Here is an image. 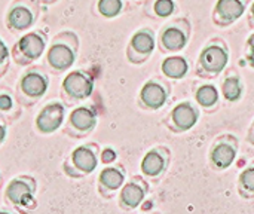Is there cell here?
<instances>
[{
    "mask_svg": "<svg viewBox=\"0 0 254 214\" xmlns=\"http://www.w3.org/2000/svg\"><path fill=\"white\" fill-rule=\"evenodd\" d=\"M222 92L228 101H238L243 95V85L241 80L235 76H231L225 79L222 85Z\"/></svg>",
    "mask_w": 254,
    "mask_h": 214,
    "instance_id": "obj_23",
    "label": "cell"
},
{
    "mask_svg": "<svg viewBox=\"0 0 254 214\" xmlns=\"http://www.w3.org/2000/svg\"><path fill=\"white\" fill-rule=\"evenodd\" d=\"M40 15L39 0H15L10 3L6 13V28L13 34H21L37 22Z\"/></svg>",
    "mask_w": 254,
    "mask_h": 214,
    "instance_id": "obj_4",
    "label": "cell"
},
{
    "mask_svg": "<svg viewBox=\"0 0 254 214\" xmlns=\"http://www.w3.org/2000/svg\"><path fill=\"white\" fill-rule=\"evenodd\" d=\"M6 134H7V121L3 116H0V146L6 140Z\"/></svg>",
    "mask_w": 254,
    "mask_h": 214,
    "instance_id": "obj_29",
    "label": "cell"
},
{
    "mask_svg": "<svg viewBox=\"0 0 254 214\" xmlns=\"http://www.w3.org/2000/svg\"><path fill=\"white\" fill-rule=\"evenodd\" d=\"M49 89V74L43 66L27 69L16 85V100L22 107H31L39 103Z\"/></svg>",
    "mask_w": 254,
    "mask_h": 214,
    "instance_id": "obj_2",
    "label": "cell"
},
{
    "mask_svg": "<svg viewBox=\"0 0 254 214\" xmlns=\"http://www.w3.org/2000/svg\"><path fill=\"white\" fill-rule=\"evenodd\" d=\"M161 43L167 51H180L188 43V31L180 25H170L162 31Z\"/></svg>",
    "mask_w": 254,
    "mask_h": 214,
    "instance_id": "obj_17",
    "label": "cell"
},
{
    "mask_svg": "<svg viewBox=\"0 0 254 214\" xmlns=\"http://www.w3.org/2000/svg\"><path fill=\"white\" fill-rule=\"evenodd\" d=\"M241 185L244 186V189L250 191L254 194V167L247 168L241 173Z\"/></svg>",
    "mask_w": 254,
    "mask_h": 214,
    "instance_id": "obj_27",
    "label": "cell"
},
{
    "mask_svg": "<svg viewBox=\"0 0 254 214\" xmlns=\"http://www.w3.org/2000/svg\"><path fill=\"white\" fill-rule=\"evenodd\" d=\"M0 214H13V213H10V212H7V210H0Z\"/></svg>",
    "mask_w": 254,
    "mask_h": 214,
    "instance_id": "obj_31",
    "label": "cell"
},
{
    "mask_svg": "<svg viewBox=\"0 0 254 214\" xmlns=\"http://www.w3.org/2000/svg\"><path fill=\"white\" fill-rule=\"evenodd\" d=\"M253 131H254V125H253Z\"/></svg>",
    "mask_w": 254,
    "mask_h": 214,
    "instance_id": "obj_33",
    "label": "cell"
},
{
    "mask_svg": "<svg viewBox=\"0 0 254 214\" xmlns=\"http://www.w3.org/2000/svg\"><path fill=\"white\" fill-rule=\"evenodd\" d=\"M37 182L31 176L13 177L4 191V200L16 207H34L36 206Z\"/></svg>",
    "mask_w": 254,
    "mask_h": 214,
    "instance_id": "obj_7",
    "label": "cell"
},
{
    "mask_svg": "<svg viewBox=\"0 0 254 214\" xmlns=\"http://www.w3.org/2000/svg\"><path fill=\"white\" fill-rule=\"evenodd\" d=\"M144 195H146V191L138 180L128 182L121 189V195H119L121 206L125 209H137L143 203Z\"/></svg>",
    "mask_w": 254,
    "mask_h": 214,
    "instance_id": "obj_16",
    "label": "cell"
},
{
    "mask_svg": "<svg viewBox=\"0 0 254 214\" xmlns=\"http://www.w3.org/2000/svg\"><path fill=\"white\" fill-rule=\"evenodd\" d=\"M165 159L158 150H150L144 155L141 161V171L147 177H156L164 171Z\"/></svg>",
    "mask_w": 254,
    "mask_h": 214,
    "instance_id": "obj_20",
    "label": "cell"
},
{
    "mask_svg": "<svg viewBox=\"0 0 254 214\" xmlns=\"http://www.w3.org/2000/svg\"><path fill=\"white\" fill-rule=\"evenodd\" d=\"M252 13H253V16H254V3L252 4Z\"/></svg>",
    "mask_w": 254,
    "mask_h": 214,
    "instance_id": "obj_32",
    "label": "cell"
},
{
    "mask_svg": "<svg viewBox=\"0 0 254 214\" xmlns=\"http://www.w3.org/2000/svg\"><path fill=\"white\" fill-rule=\"evenodd\" d=\"M125 173L121 167H106L98 176V191L103 197H112L124 188Z\"/></svg>",
    "mask_w": 254,
    "mask_h": 214,
    "instance_id": "obj_12",
    "label": "cell"
},
{
    "mask_svg": "<svg viewBox=\"0 0 254 214\" xmlns=\"http://www.w3.org/2000/svg\"><path fill=\"white\" fill-rule=\"evenodd\" d=\"M155 49V37L150 30H140L134 33L128 45V58L132 63L144 61Z\"/></svg>",
    "mask_w": 254,
    "mask_h": 214,
    "instance_id": "obj_10",
    "label": "cell"
},
{
    "mask_svg": "<svg viewBox=\"0 0 254 214\" xmlns=\"http://www.w3.org/2000/svg\"><path fill=\"white\" fill-rule=\"evenodd\" d=\"M122 0H100L97 3V12L104 18H115L122 12Z\"/></svg>",
    "mask_w": 254,
    "mask_h": 214,
    "instance_id": "obj_24",
    "label": "cell"
},
{
    "mask_svg": "<svg viewBox=\"0 0 254 214\" xmlns=\"http://www.w3.org/2000/svg\"><path fill=\"white\" fill-rule=\"evenodd\" d=\"M79 52V37L74 31H60L57 33L46 52L43 60V67L51 73H64L70 70L77 58Z\"/></svg>",
    "mask_w": 254,
    "mask_h": 214,
    "instance_id": "obj_1",
    "label": "cell"
},
{
    "mask_svg": "<svg viewBox=\"0 0 254 214\" xmlns=\"http://www.w3.org/2000/svg\"><path fill=\"white\" fill-rule=\"evenodd\" d=\"M235 156H237L235 146L229 143H219L211 150V162L220 170L231 167L232 162L235 161Z\"/></svg>",
    "mask_w": 254,
    "mask_h": 214,
    "instance_id": "obj_18",
    "label": "cell"
},
{
    "mask_svg": "<svg viewBox=\"0 0 254 214\" xmlns=\"http://www.w3.org/2000/svg\"><path fill=\"white\" fill-rule=\"evenodd\" d=\"M9 63H10V52L9 48L6 46V43L0 39V77L6 74L7 69H9Z\"/></svg>",
    "mask_w": 254,
    "mask_h": 214,
    "instance_id": "obj_26",
    "label": "cell"
},
{
    "mask_svg": "<svg viewBox=\"0 0 254 214\" xmlns=\"http://www.w3.org/2000/svg\"><path fill=\"white\" fill-rule=\"evenodd\" d=\"M98 165V146L94 143L77 146L65 158L63 168L71 179H82L95 171Z\"/></svg>",
    "mask_w": 254,
    "mask_h": 214,
    "instance_id": "obj_5",
    "label": "cell"
},
{
    "mask_svg": "<svg viewBox=\"0 0 254 214\" xmlns=\"http://www.w3.org/2000/svg\"><path fill=\"white\" fill-rule=\"evenodd\" d=\"M0 116H3L6 121H15L19 116V109L16 107L13 97L6 91L0 92Z\"/></svg>",
    "mask_w": 254,
    "mask_h": 214,
    "instance_id": "obj_22",
    "label": "cell"
},
{
    "mask_svg": "<svg viewBox=\"0 0 254 214\" xmlns=\"http://www.w3.org/2000/svg\"><path fill=\"white\" fill-rule=\"evenodd\" d=\"M229 55L228 51L220 45H210L207 46L199 57V64L205 71L210 73H220L228 64Z\"/></svg>",
    "mask_w": 254,
    "mask_h": 214,
    "instance_id": "obj_11",
    "label": "cell"
},
{
    "mask_svg": "<svg viewBox=\"0 0 254 214\" xmlns=\"http://www.w3.org/2000/svg\"><path fill=\"white\" fill-rule=\"evenodd\" d=\"M196 101L202 107H213L219 101V91L214 85H202L196 89Z\"/></svg>",
    "mask_w": 254,
    "mask_h": 214,
    "instance_id": "obj_21",
    "label": "cell"
},
{
    "mask_svg": "<svg viewBox=\"0 0 254 214\" xmlns=\"http://www.w3.org/2000/svg\"><path fill=\"white\" fill-rule=\"evenodd\" d=\"M140 100L149 109H159L167 101V91L158 82H147L140 91Z\"/></svg>",
    "mask_w": 254,
    "mask_h": 214,
    "instance_id": "obj_14",
    "label": "cell"
},
{
    "mask_svg": "<svg viewBox=\"0 0 254 214\" xmlns=\"http://www.w3.org/2000/svg\"><path fill=\"white\" fill-rule=\"evenodd\" d=\"M171 119L179 131H188L196 125L198 112L190 103H180L173 109Z\"/></svg>",
    "mask_w": 254,
    "mask_h": 214,
    "instance_id": "obj_13",
    "label": "cell"
},
{
    "mask_svg": "<svg viewBox=\"0 0 254 214\" xmlns=\"http://www.w3.org/2000/svg\"><path fill=\"white\" fill-rule=\"evenodd\" d=\"M48 49V36L42 30H33L22 34L10 51V58L18 66H30L40 60Z\"/></svg>",
    "mask_w": 254,
    "mask_h": 214,
    "instance_id": "obj_3",
    "label": "cell"
},
{
    "mask_svg": "<svg viewBox=\"0 0 254 214\" xmlns=\"http://www.w3.org/2000/svg\"><path fill=\"white\" fill-rule=\"evenodd\" d=\"M153 9L158 16L165 18L170 16L174 12V1L173 0H156L153 4Z\"/></svg>",
    "mask_w": 254,
    "mask_h": 214,
    "instance_id": "obj_25",
    "label": "cell"
},
{
    "mask_svg": "<svg viewBox=\"0 0 254 214\" xmlns=\"http://www.w3.org/2000/svg\"><path fill=\"white\" fill-rule=\"evenodd\" d=\"M162 71L165 76L171 77V79H182L186 76L188 70H189V64L183 57H168L162 61Z\"/></svg>",
    "mask_w": 254,
    "mask_h": 214,
    "instance_id": "obj_19",
    "label": "cell"
},
{
    "mask_svg": "<svg viewBox=\"0 0 254 214\" xmlns=\"http://www.w3.org/2000/svg\"><path fill=\"white\" fill-rule=\"evenodd\" d=\"M94 80L85 70L68 71L61 82V100L65 106H74L92 95Z\"/></svg>",
    "mask_w": 254,
    "mask_h": 214,
    "instance_id": "obj_6",
    "label": "cell"
},
{
    "mask_svg": "<svg viewBox=\"0 0 254 214\" xmlns=\"http://www.w3.org/2000/svg\"><path fill=\"white\" fill-rule=\"evenodd\" d=\"M100 159H101V162H103V164L110 165L112 162H115V161H116V152H115L113 149H110V147H106V149L101 152Z\"/></svg>",
    "mask_w": 254,
    "mask_h": 214,
    "instance_id": "obj_28",
    "label": "cell"
},
{
    "mask_svg": "<svg viewBox=\"0 0 254 214\" xmlns=\"http://www.w3.org/2000/svg\"><path fill=\"white\" fill-rule=\"evenodd\" d=\"M65 121V106L63 101L54 100L46 103L34 119V127L40 134H54L58 131Z\"/></svg>",
    "mask_w": 254,
    "mask_h": 214,
    "instance_id": "obj_9",
    "label": "cell"
},
{
    "mask_svg": "<svg viewBox=\"0 0 254 214\" xmlns=\"http://www.w3.org/2000/svg\"><path fill=\"white\" fill-rule=\"evenodd\" d=\"M244 10L246 4L240 0H220L216 4V19L225 25L238 19Z\"/></svg>",
    "mask_w": 254,
    "mask_h": 214,
    "instance_id": "obj_15",
    "label": "cell"
},
{
    "mask_svg": "<svg viewBox=\"0 0 254 214\" xmlns=\"http://www.w3.org/2000/svg\"><path fill=\"white\" fill-rule=\"evenodd\" d=\"M247 60H249L250 66L254 67V34L249 39V54H247Z\"/></svg>",
    "mask_w": 254,
    "mask_h": 214,
    "instance_id": "obj_30",
    "label": "cell"
},
{
    "mask_svg": "<svg viewBox=\"0 0 254 214\" xmlns=\"http://www.w3.org/2000/svg\"><path fill=\"white\" fill-rule=\"evenodd\" d=\"M97 127V113L91 106H76L70 110L65 124L64 133L73 139H82L88 136Z\"/></svg>",
    "mask_w": 254,
    "mask_h": 214,
    "instance_id": "obj_8",
    "label": "cell"
}]
</instances>
